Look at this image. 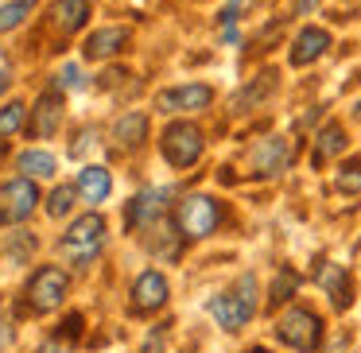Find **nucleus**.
I'll return each mask as SVG.
<instances>
[{"label": "nucleus", "mask_w": 361, "mask_h": 353, "mask_svg": "<svg viewBox=\"0 0 361 353\" xmlns=\"http://www.w3.org/2000/svg\"><path fill=\"white\" fill-rule=\"evenodd\" d=\"M128 43V32L125 27H102V32H94L86 43H82V55L94 58V63H102V58H113L121 47Z\"/></svg>", "instance_id": "2eb2a0df"}, {"label": "nucleus", "mask_w": 361, "mask_h": 353, "mask_svg": "<svg viewBox=\"0 0 361 353\" xmlns=\"http://www.w3.org/2000/svg\"><path fill=\"white\" fill-rule=\"evenodd\" d=\"M0 159H4V140H0Z\"/></svg>", "instance_id": "2f4dec72"}, {"label": "nucleus", "mask_w": 361, "mask_h": 353, "mask_svg": "<svg viewBox=\"0 0 361 353\" xmlns=\"http://www.w3.org/2000/svg\"><path fill=\"white\" fill-rule=\"evenodd\" d=\"M330 47V32H322V27H303V32L295 35V47H291V66H311L314 58H322Z\"/></svg>", "instance_id": "4468645a"}, {"label": "nucleus", "mask_w": 361, "mask_h": 353, "mask_svg": "<svg viewBox=\"0 0 361 353\" xmlns=\"http://www.w3.org/2000/svg\"><path fill=\"white\" fill-rule=\"evenodd\" d=\"M59 125H63V94H59V89H47L32 109V132L35 136H55Z\"/></svg>", "instance_id": "ddd939ff"}, {"label": "nucleus", "mask_w": 361, "mask_h": 353, "mask_svg": "<svg viewBox=\"0 0 361 353\" xmlns=\"http://www.w3.org/2000/svg\"><path fill=\"white\" fill-rule=\"evenodd\" d=\"M12 86V74H8V63H0V94Z\"/></svg>", "instance_id": "7c9ffc66"}, {"label": "nucleus", "mask_w": 361, "mask_h": 353, "mask_svg": "<svg viewBox=\"0 0 361 353\" xmlns=\"http://www.w3.org/2000/svg\"><path fill=\"white\" fill-rule=\"evenodd\" d=\"M249 353H268V349H249Z\"/></svg>", "instance_id": "473e14b6"}, {"label": "nucleus", "mask_w": 361, "mask_h": 353, "mask_svg": "<svg viewBox=\"0 0 361 353\" xmlns=\"http://www.w3.org/2000/svg\"><path fill=\"white\" fill-rule=\"evenodd\" d=\"M210 101H214V89L202 86V82H190V86H175V89L156 94L159 113H195V109H206Z\"/></svg>", "instance_id": "1a4fd4ad"}, {"label": "nucleus", "mask_w": 361, "mask_h": 353, "mask_svg": "<svg viewBox=\"0 0 361 353\" xmlns=\"http://www.w3.org/2000/svg\"><path fill=\"white\" fill-rule=\"evenodd\" d=\"M74 190H78V187H59V190H51V202H47V213H51V218H66V213L74 210Z\"/></svg>", "instance_id": "5701e85b"}, {"label": "nucleus", "mask_w": 361, "mask_h": 353, "mask_svg": "<svg viewBox=\"0 0 361 353\" xmlns=\"http://www.w3.org/2000/svg\"><path fill=\"white\" fill-rule=\"evenodd\" d=\"M102 244H105V218L102 213H82V218L63 233L59 249H63V256L71 260L74 268H90L94 256L102 252Z\"/></svg>", "instance_id": "f03ea898"}, {"label": "nucleus", "mask_w": 361, "mask_h": 353, "mask_svg": "<svg viewBox=\"0 0 361 353\" xmlns=\"http://www.w3.org/2000/svg\"><path fill=\"white\" fill-rule=\"evenodd\" d=\"M43 353H71V337L63 342V334H55L47 345H43Z\"/></svg>", "instance_id": "cd10ccee"}, {"label": "nucleus", "mask_w": 361, "mask_h": 353, "mask_svg": "<svg viewBox=\"0 0 361 353\" xmlns=\"http://www.w3.org/2000/svg\"><path fill=\"white\" fill-rule=\"evenodd\" d=\"M175 221H179V237H190V241H202L218 229L221 221V206L218 198L210 194H187L175 210Z\"/></svg>", "instance_id": "20e7f679"}, {"label": "nucleus", "mask_w": 361, "mask_h": 353, "mask_svg": "<svg viewBox=\"0 0 361 353\" xmlns=\"http://www.w3.org/2000/svg\"><path fill=\"white\" fill-rule=\"evenodd\" d=\"M314 283L326 291L338 311H345V306L353 303V283H350V272H345L342 264H326V260H322L319 272H314Z\"/></svg>", "instance_id": "f8f14e48"}, {"label": "nucleus", "mask_w": 361, "mask_h": 353, "mask_svg": "<svg viewBox=\"0 0 361 353\" xmlns=\"http://www.w3.org/2000/svg\"><path fill=\"white\" fill-rule=\"evenodd\" d=\"M66 287H71V280H66L63 268L43 264L39 272L27 280V306H32L35 314L59 311V306H63V299H66Z\"/></svg>", "instance_id": "39448f33"}, {"label": "nucleus", "mask_w": 361, "mask_h": 353, "mask_svg": "<svg viewBox=\"0 0 361 353\" xmlns=\"http://www.w3.org/2000/svg\"><path fill=\"white\" fill-rule=\"evenodd\" d=\"M357 113H361V101H357Z\"/></svg>", "instance_id": "72a5a7b5"}, {"label": "nucleus", "mask_w": 361, "mask_h": 353, "mask_svg": "<svg viewBox=\"0 0 361 353\" xmlns=\"http://www.w3.org/2000/svg\"><path fill=\"white\" fill-rule=\"evenodd\" d=\"M20 171L27 175V179H51V175H55V156H51V151H24V156H20Z\"/></svg>", "instance_id": "412c9836"}, {"label": "nucleus", "mask_w": 361, "mask_h": 353, "mask_svg": "<svg viewBox=\"0 0 361 353\" xmlns=\"http://www.w3.org/2000/svg\"><path fill=\"white\" fill-rule=\"evenodd\" d=\"M291 159H295V144H291V140H283V136H268V140L252 144V151H249L252 175H260V179L288 171V167H291Z\"/></svg>", "instance_id": "6e6552de"}, {"label": "nucleus", "mask_w": 361, "mask_h": 353, "mask_svg": "<svg viewBox=\"0 0 361 353\" xmlns=\"http://www.w3.org/2000/svg\"><path fill=\"white\" fill-rule=\"evenodd\" d=\"M345 148V132H342V125H326L319 132V140H314V151H311V163L314 167H322V163H330V159L338 156V151Z\"/></svg>", "instance_id": "6ab92c4d"}, {"label": "nucleus", "mask_w": 361, "mask_h": 353, "mask_svg": "<svg viewBox=\"0 0 361 353\" xmlns=\"http://www.w3.org/2000/svg\"><path fill=\"white\" fill-rule=\"evenodd\" d=\"M4 345H12V322H8V314L0 311V349Z\"/></svg>", "instance_id": "c85d7f7f"}, {"label": "nucleus", "mask_w": 361, "mask_h": 353, "mask_svg": "<svg viewBox=\"0 0 361 353\" xmlns=\"http://www.w3.org/2000/svg\"><path fill=\"white\" fill-rule=\"evenodd\" d=\"M59 86H66V89H82V86H86V78H82L78 66H63V70H59Z\"/></svg>", "instance_id": "bb28decb"}, {"label": "nucleus", "mask_w": 361, "mask_h": 353, "mask_svg": "<svg viewBox=\"0 0 361 353\" xmlns=\"http://www.w3.org/2000/svg\"><path fill=\"white\" fill-rule=\"evenodd\" d=\"M35 0H12V4H4L0 8V32H12V27H20L27 16H32Z\"/></svg>", "instance_id": "4be33fe9"}, {"label": "nucleus", "mask_w": 361, "mask_h": 353, "mask_svg": "<svg viewBox=\"0 0 361 353\" xmlns=\"http://www.w3.org/2000/svg\"><path fill=\"white\" fill-rule=\"evenodd\" d=\"M74 187H78V194L86 198V202H105V198H109V190H113V179H109V171H105V167H82L78 171V182H74Z\"/></svg>", "instance_id": "dca6fc26"}, {"label": "nucleus", "mask_w": 361, "mask_h": 353, "mask_svg": "<svg viewBox=\"0 0 361 353\" xmlns=\"http://www.w3.org/2000/svg\"><path fill=\"white\" fill-rule=\"evenodd\" d=\"M314 8H319V0H295V16H307Z\"/></svg>", "instance_id": "c756f323"}, {"label": "nucleus", "mask_w": 361, "mask_h": 353, "mask_svg": "<svg viewBox=\"0 0 361 353\" xmlns=\"http://www.w3.org/2000/svg\"><path fill=\"white\" fill-rule=\"evenodd\" d=\"M272 89H276V74L264 70L257 82H252V86H245L241 94L233 97V113H245V109H252V105H260L268 94H272Z\"/></svg>", "instance_id": "aec40b11"}, {"label": "nucleus", "mask_w": 361, "mask_h": 353, "mask_svg": "<svg viewBox=\"0 0 361 353\" xmlns=\"http://www.w3.org/2000/svg\"><path fill=\"white\" fill-rule=\"evenodd\" d=\"M24 113H27V105H20V101H12V105H4L0 109V136H12L20 125H24Z\"/></svg>", "instance_id": "b1692460"}, {"label": "nucleus", "mask_w": 361, "mask_h": 353, "mask_svg": "<svg viewBox=\"0 0 361 353\" xmlns=\"http://www.w3.org/2000/svg\"><path fill=\"white\" fill-rule=\"evenodd\" d=\"M164 210H167V190H140V194L128 202V210H125V221L133 229H148V225H156L159 218H164Z\"/></svg>", "instance_id": "9b49d317"}, {"label": "nucleus", "mask_w": 361, "mask_h": 353, "mask_svg": "<svg viewBox=\"0 0 361 353\" xmlns=\"http://www.w3.org/2000/svg\"><path fill=\"white\" fill-rule=\"evenodd\" d=\"M35 202H39V190L32 179H12L0 187V225H20V221L32 218Z\"/></svg>", "instance_id": "0eeeda50"}, {"label": "nucleus", "mask_w": 361, "mask_h": 353, "mask_svg": "<svg viewBox=\"0 0 361 353\" xmlns=\"http://www.w3.org/2000/svg\"><path fill=\"white\" fill-rule=\"evenodd\" d=\"M159 151H164V159L171 167H190L202 156V132H198L195 125H187V120L167 125L164 136H159Z\"/></svg>", "instance_id": "423d86ee"}, {"label": "nucleus", "mask_w": 361, "mask_h": 353, "mask_svg": "<svg viewBox=\"0 0 361 353\" xmlns=\"http://www.w3.org/2000/svg\"><path fill=\"white\" fill-rule=\"evenodd\" d=\"M338 190H345V194H357L361 190V159H353V163H345L338 171Z\"/></svg>", "instance_id": "a878e982"}, {"label": "nucleus", "mask_w": 361, "mask_h": 353, "mask_svg": "<svg viewBox=\"0 0 361 353\" xmlns=\"http://www.w3.org/2000/svg\"><path fill=\"white\" fill-rule=\"evenodd\" d=\"M276 337L299 353H314L322 342V318L314 311H307V306H288L276 318Z\"/></svg>", "instance_id": "7ed1b4c3"}, {"label": "nucleus", "mask_w": 361, "mask_h": 353, "mask_svg": "<svg viewBox=\"0 0 361 353\" xmlns=\"http://www.w3.org/2000/svg\"><path fill=\"white\" fill-rule=\"evenodd\" d=\"M90 20V0H59L55 4V27L59 32H82Z\"/></svg>", "instance_id": "a211bd4d"}, {"label": "nucleus", "mask_w": 361, "mask_h": 353, "mask_svg": "<svg viewBox=\"0 0 361 353\" xmlns=\"http://www.w3.org/2000/svg\"><path fill=\"white\" fill-rule=\"evenodd\" d=\"M167 303V280L156 272V268H148V272L136 275L133 283V311L136 314H152L159 311V306Z\"/></svg>", "instance_id": "9d476101"}, {"label": "nucleus", "mask_w": 361, "mask_h": 353, "mask_svg": "<svg viewBox=\"0 0 361 353\" xmlns=\"http://www.w3.org/2000/svg\"><path fill=\"white\" fill-rule=\"evenodd\" d=\"M206 311H210V318L218 322L221 330L237 334V330H241L245 322L257 314V280H252V275H241V280H237V287L214 295L210 303H206Z\"/></svg>", "instance_id": "f257e3e1"}, {"label": "nucleus", "mask_w": 361, "mask_h": 353, "mask_svg": "<svg viewBox=\"0 0 361 353\" xmlns=\"http://www.w3.org/2000/svg\"><path fill=\"white\" fill-rule=\"evenodd\" d=\"M295 287H299V275L291 272V268H283V272L276 275V283H272V303H283V299H291V295H295Z\"/></svg>", "instance_id": "393cba45"}, {"label": "nucleus", "mask_w": 361, "mask_h": 353, "mask_svg": "<svg viewBox=\"0 0 361 353\" xmlns=\"http://www.w3.org/2000/svg\"><path fill=\"white\" fill-rule=\"evenodd\" d=\"M113 140H117V148H140L144 140H148V117L144 113H125V117L113 125Z\"/></svg>", "instance_id": "f3484780"}]
</instances>
